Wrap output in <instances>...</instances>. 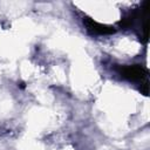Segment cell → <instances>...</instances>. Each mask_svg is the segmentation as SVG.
<instances>
[{
    "label": "cell",
    "instance_id": "cell-1",
    "mask_svg": "<svg viewBox=\"0 0 150 150\" xmlns=\"http://www.w3.org/2000/svg\"><path fill=\"white\" fill-rule=\"evenodd\" d=\"M118 74L132 82H139L142 83L143 81L148 80V70L141 66V64H125V66H120L117 68Z\"/></svg>",
    "mask_w": 150,
    "mask_h": 150
},
{
    "label": "cell",
    "instance_id": "cell-2",
    "mask_svg": "<svg viewBox=\"0 0 150 150\" xmlns=\"http://www.w3.org/2000/svg\"><path fill=\"white\" fill-rule=\"evenodd\" d=\"M83 23H84V26L87 27V29L91 34L108 35V34H114L116 32V28L115 27L98 23V22H96L95 20H93L91 18H88V16H83Z\"/></svg>",
    "mask_w": 150,
    "mask_h": 150
},
{
    "label": "cell",
    "instance_id": "cell-3",
    "mask_svg": "<svg viewBox=\"0 0 150 150\" xmlns=\"http://www.w3.org/2000/svg\"><path fill=\"white\" fill-rule=\"evenodd\" d=\"M139 90H141V93H142L143 95H145V96L149 94V81H148V80H145V81H143V82L141 83Z\"/></svg>",
    "mask_w": 150,
    "mask_h": 150
}]
</instances>
